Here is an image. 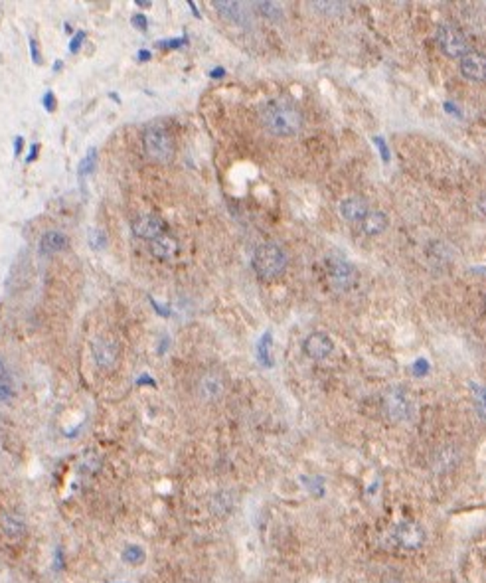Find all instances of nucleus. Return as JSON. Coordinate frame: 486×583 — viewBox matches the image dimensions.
I'll list each match as a JSON object with an SVG mask.
<instances>
[{"label": "nucleus", "mask_w": 486, "mask_h": 583, "mask_svg": "<svg viewBox=\"0 0 486 583\" xmlns=\"http://www.w3.org/2000/svg\"><path fill=\"white\" fill-rule=\"evenodd\" d=\"M261 125L275 137H291L303 129V115L289 99H271L261 109Z\"/></svg>", "instance_id": "nucleus-1"}, {"label": "nucleus", "mask_w": 486, "mask_h": 583, "mask_svg": "<svg viewBox=\"0 0 486 583\" xmlns=\"http://www.w3.org/2000/svg\"><path fill=\"white\" fill-rule=\"evenodd\" d=\"M251 265L259 279H277L287 269V254L279 243H263L253 251Z\"/></svg>", "instance_id": "nucleus-2"}, {"label": "nucleus", "mask_w": 486, "mask_h": 583, "mask_svg": "<svg viewBox=\"0 0 486 583\" xmlns=\"http://www.w3.org/2000/svg\"><path fill=\"white\" fill-rule=\"evenodd\" d=\"M143 148L145 155L155 162H168L174 157V143L171 133L158 125L146 127L143 133Z\"/></svg>", "instance_id": "nucleus-3"}, {"label": "nucleus", "mask_w": 486, "mask_h": 583, "mask_svg": "<svg viewBox=\"0 0 486 583\" xmlns=\"http://www.w3.org/2000/svg\"><path fill=\"white\" fill-rule=\"evenodd\" d=\"M391 538L395 542V546L405 550V552H417L421 550L427 540L425 528L415 520H401L400 524L393 526Z\"/></svg>", "instance_id": "nucleus-4"}, {"label": "nucleus", "mask_w": 486, "mask_h": 583, "mask_svg": "<svg viewBox=\"0 0 486 583\" xmlns=\"http://www.w3.org/2000/svg\"><path fill=\"white\" fill-rule=\"evenodd\" d=\"M437 44L441 52L447 58H453V60L455 58L461 60L467 54H471V44H469L467 36L462 34L459 28H455V26L450 24H443L439 28Z\"/></svg>", "instance_id": "nucleus-5"}, {"label": "nucleus", "mask_w": 486, "mask_h": 583, "mask_svg": "<svg viewBox=\"0 0 486 583\" xmlns=\"http://www.w3.org/2000/svg\"><path fill=\"white\" fill-rule=\"evenodd\" d=\"M382 405H384V412L388 415L389 421H395V423L409 419V415H411V400H409L407 391L401 388L388 389L384 394Z\"/></svg>", "instance_id": "nucleus-6"}, {"label": "nucleus", "mask_w": 486, "mask_h": 583, "mask_svg": "<svg viewBox=\"0 0 486 583\" xmlns=\"http://www.w3.org/2000/svg\"><path fill=\"white\" fill-rule=\"evenodd\" d=\"M329 277L330 285L334 291H348L354 287V283L358 279V273L350 261L342 259V257H332L329 261Z\"/></svg>", "instance_id": "nucleus-7"}, {"label": "nucleus", "mask_w": 486, "mask_h": 583, "mask_svg": "<svg viewBox=\"0 0 486 583\" xmlns=\"http://www.w3.org/2000/svg\"><path fill=\"white\" fill-rule=\"evenodd\" d=\"M214 8L221 13V16L226 20H230L233 24L242 26V28H249L253 26V14H251V6L245 2H214Z\"/></svg>", "instance_id": "nucleus-8"}, {"label": "nucleus", "mask_w": 486, "mask_h": 583, "mask_svg": "<svg viewBox=\"0 0 486 583\" xmlns=\"http://www.w3.org/2000/svg\"><path fill=\"white\" fill-rule=\"evenodd\" d=\"M303 350L311 360H327L332 354V350H334V344H332V339H330L329 334L313 332V334H308L304 339Z\"/></svg>", "instance_id": "nucleus-9"}, {"label": "nucleus", "mask_w": 486, "mask_h": 583, "mask_svg": "<svg viewBox=\"0 0 486 583\" xmlns=\"http://www.w3.org/2000/svg\"><path fill=\"white\" fill-rule=\"evenodd\" d=\"M91 354L93 360L101 370H113L117 366V358H119V348L117 344L105 339H97L91 346Z\"/></svg>", "instance_id": "nucleus-10"}, {"label": "nucleus", "mask_w": 486, "mask_h": 583, "mask_svg": "<svg viewBox=\"0 0 486 583\" xmlns=\"http://www.w3.org/2000/svg\"><path fill=\"white\" fill-rule=\"evenodd\" d=\"M166 230V224L164 219H160L155 214H145V216H139V218L133 221V233L136 238H143V240H155L158 235H162Z\"/></svg>", "instance_id": "nucleus-11"}, {"label": "nucleus", "mask_w": 486, "mask_h": 583, "mask_svg": "<svg viewBox=\"0 0 486 583\" xmlns=\"http://www.w3.org/2000/svg\"><path fill=\"white\" fill-rule=\"evenodd\" d=\"M461 73L464 79L480 84L486 75V60L483 54L471 52L464 58H461Z\"/></svg>", "instance_id": "nucleus-12"}, {"label": "nucleus", "mask_w": 486, "mask_h": 583, "mask_svg": "<svg viewBox=\"0 0 486 583\" xmlns=\"http://www.w3.org/2000/svg\"><path fill=\"white\" fill-rule=\"evenodd\" d=\"M226 391V384H224V378L219 374H204V376L198 380V394L200 398L206 401H216L224 396Z\"/></svg>", "instance_id": "nucleus-13"}, {"label": "nucleus", "mask_w": 486, "mask_h": 583, "mask_svg": "<svg viewBox=\"0 0 486 583\" xmlns=\"http://www.w3.org/2000/svg\"><path fill=\"white\" fill-rule=\"evenodd\" d=\"M68 235L63 231L58 230H49L42 235L40 240V254L42 256H54V254H60L68 247Z\"/></svg>", "instance_id": "nucleus-14"}, {"label": "nucleus", "mask_w": 486, "mask_h": 583, "mask_svg": "<svg viewBox=\"0 0 486 583\" xmlns=\"http://www.w3.org/2000/svg\"><path fill=\"white\" fill-rule=\"evenodd\" d=\"M150 251L158 259H171L178 254V242L171 233H162L150 242Z\"/></svg>", "instance_id": "nucleus-15"}, {"label": "nucleus", "mask_w": 486, "mask_h": 583, "mask_svg": "<svg viewBox=\"0 0 486 583\" xmlns=\"http://www.w3.org/2000/svg\"><path fill=\"white\" fill-rule=\"evenodd\" d=\"M368 212H370L368 204L362 198H346L340 204V214L348 221H352V224H360L366 218Z\"/></svg>", "instance_id": "nucleus-16"}, {"label": "nucleus", "mask_w": 486, "mask_h": 583, "mask_svg": "<svg viewBox=\"0 0 486 583\" xmlns=\"http://www.w3.org/2000/svg\"><path fill=\"white\" fill-rule=\"evenodd\" d=\"M0 530L8 540H22L26 534V524L16 514H4L0 518Z\"/></svg>", "instance_id": "nucleus-17"}, {"label": "nucleus", "mask_w": 486, "mask_h": 583, "mask_svg": "<svg viewBox=\"0 0 486 583\" xmlns=\"http://www.w3.org/2000/svg\"><path fill=\"white\" fill-rule=\"evenodd\" d=\"M360 228L366 235H377L388 228V218L384 212H368L366 218L360 221Z\"/></svg>", "instance_id": "nucleus-18"}, {"label": "nucleus", "mask_w": 486, "mask_h": 583, "mask_svg": "<svg viewBox=\"0 0 486 583\" xmlns=\"http://www.w3.org/2000/svg\"><path fill=\"white\" fill-rule=\"evenodd\" d=\"M14 396V380L8 366L4 364V360H0V403L13 400Z\"/></svg>", "instance_id": "nucleus-19"}, {"label": "nucleus", "mask_w": 486, "mask_h": 583, "mask_svg": "<svg viewBox=\"0 0 486 583\" xmlns=\"http://www.w3.org/2000/svg\"><path fill=\"white\" fill-rule=\"evenodd\" d=\"M253 8L259 10L261 16H265L267 20H281L283 18V4L279 2H256Z\"/></svg>", "instance_id": "nucleus-20"}, {"label": "nucleus", "mask_w": 486, "mask_h": 583, "mask_svg": "<svg viewBox=\"0 0 486 583\" xmlns=\"http://www.w3.org/2000/svg\"><path fill=\"white\" fill-rule=\"evenodd\" d=\"M95 162H97V148H95V146H91V148L87 150L86 158L79 162V169H77L79 180H84L86 176H89L91 172L95 171Z\"/></svg>", "instance_id": "nucleus-21"}, {"label": "nucleus", "mask_w": 486, "mask_h": 583, "mask_svg": "<svg viewBox=\"0 0 486 583\" xmlns=\"http://www.w3.org/2000/svg\"><path fill=\"white\" fill-rule=\"evenodd\" d=\"M311 8H315V10L324 14V16H338V14L344 13L346 6L342 2H313Z\"/></svg>", "instance_id": "nucleus-22"}, {"label": "nucleus", "mask_w": 486, "mask_h": 583, "mask_svg": "<svg viewBox=\"0 0 486 583\" xmlns=\"http://www.w3.org/2000/svg\"><path fill=\"white\" fill-rule=\"evenodd\" d=\"M123 561L129 563V566H139L145 561V550L141 546H127L125 552H123Z\"/></svg>", "instance_id": "nucleus-23"}, {"label": "nucleus", "mask_w": 486, "mask_h": 583, "mask_svg": "<svg viewBox=\"0 0 486 583\" xmlns=\"http://www.w3.org/2000/svg\"><path fill=\"white\" fill-rule=\"evenodd\" d=\"M269 346H271V332H265V336L259 342V360H261V364L265 366L273 364L271 356H269Z\"/></svg>", "instance_id": "nucleus-24"}, {"label": "nucleus", "mask_w": 486, "mask_h": 583, "mask_svg": "<svg viewBox=\"0 0 486 583\" xmlns=\"http://www.w3.org/2000/svg\"><path fill=\"white\" fill-rule=\"evenodd\" d=\"M374 145H376V148L379 150L382 160H384V162H389V148L388 145H386V141H384V137H374Z\"/></svg>", "instance_id": "nucleus-25"}, {"label": "nucleus", "mask_w": 486, "mask_h": 583, "mask_svg": "<svg viewBox=\"0 0 486 583\" xmlns=\"http://www.w3.org/2000/svg\"><path fill=\"white\" fill-rule=\"evenodd\" d=\"M188 44V38H176V40H162V42H158V46L160 48H182V46H186Z\"/></svg>", "instance_id": "nucleus-26"}, {"label": "nucleus", "mask_w": 486, "mask_h": 583, "mask_svg": "<svg viewBox=\"0 0 486 583\" xmlns=\"http://www.w3.org/2000/svg\"><path fill=\"white\" fill-rule=\"evenodd\" d=\"M84 42H86V32L79 30V32L72 38V42H70V52H72V54H77V52L81 49V44H84Z\"/></svg>", "instance_id": "nucleus-27"}, {"label": "nucleus", "mask_w": 486, "mask_h": 583, "mask_svg": "<svg viewBox=\"0 0 486 583\" xmlns=\"http://www.w3.org/2000/svg\"><path fill=\"white\" fill-rule=\"evenodd\" d=\"M42 105H44V109L48 111V113H52V111L56 109V95H54V91H46V93H44Z\"/></svg>", "instance_id": "nucleus-28"}, {"label": "nucleus", "mask_w": 486, "mask_h": 583, "mask_svg": "<svg viewBox=\"0 0 486 583\" xmlns=\"http://www.w3.org/2000/svg\"><path fill=\"white\" fill-rule=\"evenodd\" d=\"M131 22H133L134 28H139L141 32H146V28H148V20H146L145 14H134L133 18H131Z\"/></svg>", "instance_id": "nucleus-29"}, {"label": "nucleus", "mask_w": 486, "mask_h": 583, "mask_svg": "<svg viewBox=\"0 0 486 583\" xmlns=\"http://www.w3.org/2000/svg\"><path fill=\"white\" fill-rule=\"evenodd\" d=\"M28 42H30V56H32V61H34L36 65H40V63H42V54H40V49H38V42L34 38H30Z\"/></svg>", "instance_id": "nucleus-30"}, {"label": "nucleus", "mask_w": 486, "mask_h": 583, "mask_svg": "<svg viewBox=\"0 0 486 583\" xmlns=\"http://www.w3.org/2000/svg\"><path fill=\"white\" fill-rule=\"evenodd\" d=\"M414 372H415V376H423V374H427V372H429V364H427V360H423V358H421V360H417L414 366Z\"/></svg>", "instance_id": "nucleus-31"}, {"label": "nucleus", "mask_w": 486, "mask_h": 583, "mask_svg": "<svg viewBox=\"0 0 486 583\" xmlns=\"http://www.w3.org/2000/svg\"><path fill=\"white\" fill-rule=\"evenodd\" d=\"M91 243H93V247H97V249H101L105 243H107V240H105V235L101 233V231H95L93 235H91Z\"/></svg>", "instance_id": "nucleus-32"}, {"label": "nucleus", "mask_w": 486, "mask_h": 583, "mask_svg": "<svg viewBox=\"0 0 486 583\" xmlns=\"http://www.w3.org/2000/svg\"><path fill=\"white\" fill-rule=\"evenodd\" d=\"M38 153H40V145L38 143H34V145L30 146V150H28V157H26V162L30 164V162H34L38 158Z\"/></svg>", "instance_id": "nucleus-33"}, {"label": "nucleus", "mask_w": 486, "mask_h": 583, "mask_svg": "<svg viewBox=\"0 0 486 583\" xmlns=\"http://www.w3.org/2000/svg\"><path fill=\"white\" fill-rule=\"evenodd\" d=\"M22 146H24V139H22L20 134H18V137L14 139V155H16V157H18V155L22 153Z\"/></svg>", "instance_id": "nucleus-34"}, {"label": "nucleus", "mask_w": 486, "mask_h": 583, "mask_svg": "<svg viewBox=\"0 0 486 583\" xmlns=\"http://www.w3.org/2000/svg\"><path fill=\"white\" fill-rule=\"evenodd\" d=\"M150 304H152V306L157 309L158 313H160V316H171V311H168V309H164V306H160V304H158L155 299H150Z\"/></svg>", "instance_id": "nucleus-35"}, {"label": "nucleus", "mask_w": 486, "mask_h": 583, "mask_svg": "<svg viewBox=\"0 0 486 583\" xmlns=\"http://www.w3.org/2000/svg\"><path fill=\"white\" fill-rule=\"evenodd\" d=\"M136 60H139V61H148V60H150V52H148V49H139V54H136Z\"/></svg>", "instance_id": "nucleus-36"}, {"label": "nucleus", "mask_w": 486, "mask_h": 583, "mask_svg": "<svg viewBox=\"0 0 486 583\" xmlns=\"http://www.w3.org/2000/svg\"><path fill=\"white\" fill-rule=\"evenodd\" d=\"M226 75V70L224 68H216V70H212V73H210V77H214V79H221Z\"/></svg>", "instance_id": "nucleus-37"}, {"label": "nucleus", "mask_w": 486, "mask_h": 583, "mask_svg": "<svg viewBox=\"0 0 486 583\" xmlns=\"http://www.w3.org/2000/svg\"><path fill=\"white\" fill-rule=\"evenodd\" d=\"M445 107H447V111H449L450 115H457V117H461V113L457 111V105H453V103H445Z\"/></svg>", "instance_id": "nucleus-38"}, {"label": "nucleus", "mask_w": 486, "mask_h": 583, "mask_svg": "<svg viewBox=\"0 0 486 583\" xmlns=\"http://www.w3.org/2000/svg\"><path fill=\"white\" fill-rule=\"evenodd\" d=\"M188 6H190V10H192V13H194L196 18H200V13H198V8H196V4H194V2H188Z\"/></svg>", "instance_id": "nucleus-39"}, {"label": "nucleus", "mask_w": 486, "mask_h": 583, "mask_svg": "<svg viewBox=\"0 0 486 583\" xmlns=\"http://www.w3.org/2000/svg\"><path fill=\"white\" fill-rule=\"evenodd\" d=\"M134 4H136V6H141V8H150V2H143V0H136Z\"/></svg>", "instance_id": "nucleus-40"}, {"label": "nucleus", "mask_w": 486, "mask_h": 583, "mask_svg": "<svg viewBox=\"0 0 486 583\" xmlns=\"http://www.w3.org/2000/svg\"><path fill=\"white\" fill-rule=\"evenodd\" d=\"M139 384H155V382H152L148 376H143L141 380H139Z\"/></svg>", "instance_id": "nucleus-41"}, {"label": "nucleus", "mask_w": 486, "mask_h": 583, "mask_svg": "<svg viewBox=\"0 0 486 583\" xmlns=\"http://www.w3.org/2000/svg\"><path fill=\"white\" fill-rule=\"evenodd\" d=\"M61 68H63V63H61V60L56 61V65H54V72H60Z\"/></svg>", "instance_id": "nucleus-42"}]
</instances>
